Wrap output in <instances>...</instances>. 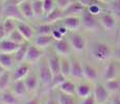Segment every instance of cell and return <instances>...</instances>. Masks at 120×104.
Returning a JSON list of instances; mask_svg holds the SVG:
<instances>
[{
  "instance_id": "83f0119b",
  "label": "cell",
  "mask_w": 120,
  "mask_h": 104,
  "mask_svg": "<svg viewBox=\"0 0 120 104\" xmlns=\"http://www.w3.org/2000/svg\"><path fill=\"white\" fill-rule=\"evenodd\" d=\"M29 44L30 42H25V43L21 44L19 46V48L17 49V51L14 53V57H15V61L17 64L19 62H23L25 61V57H26L27 51H28V47H29Z\"/></svg>"
},
{
  "instance_id": "9a60e30c",
  "label": "cell",
  "mask_w": 120,
  "mask_h": 104,
  "mask_svg": "<svg viewBox=\"0 0 120 104\" xmlns=\"http://www.w3.org/2000/svg\"><path fill=\"white\" fill-rule=\"evenodd\" d=\"M61 23L63 26H65L67 29L70 31H77L82 27V20L80 16H69V17H64L61 20Z\"/></svg>"
},
{
  "instance_id": "484cf974",
  "label": "cell",
  "mask_w": 120,
  "mask_h": 104,
  "mask_svg": "<svg viewBox=\"0 0 120 104\" xmlns=\"http://www.w3.org/2000/svg\"><path fill=\"white\" fill-rule=\"evenodd\" d=\"M19 7L25 20H30L33 18H34V11H33V4H31L30 0H25V1L21 2L19 4Z\"/></svg>"
},
{
  "instance_id": "bcb514c9",
  "label": "cell",
  "mask_w": 120,
  "mask_h": 104,
  "mask_svg": "<svg viewBox=\"0 0 120 104\" xmlns=\"http://www.w3.org/2000/svg\"><path fill=\"white\" fill-rule=\"evenodd\" d=\"M5 38H6V33H5V30H4L3 24H2V22H0V42L4 40Z\"/></svg>"
},
{
  "instance_id": "c3c4849f",
  "label": "cell",
  "mask_w": 120,
  "mask_h": 104,
  "mask_svg": "<svg viewBox=\"0 0 120 104\" xmlns=\"http://www.w3.org/2000/svg\"><path fill=\"white\" fill-rule=\"evenodd\" d=\"M3 19H4V17H3V3L0 2V22H2Z\"/></svg>"
},
{
  "instance_id": "277c9868",
  "label": "cell",
  "mask_w": 120,
  "mask_h": 104,
  "mask_svg": "<svg viewBox=\"0 0 120 104\" xmlns=\"http://www.w3.org/2000/svg\"><path fill=\"white\" fill-rule=\"evenodd\" d=\"M3 3V17L4 18H11L16 21H24L21 11H20L19 4L15 3L11 0H4Z\"/></svg>"
},
{
  "instance_id": "60d3db41",
  "label": "cell",
  "mask_w": 120,
  "mask_h": 104,
  "mask_svg": "<svg viewBox=\"0 0 120 104\" xmlns=\"http://www.w3.org/2000/svg\"><path fill=\"white\" fill-rule=\"evenodd\" d=\"M73 1L74 0H55V4H56L57 8H60L62 11H65Z\"/></svg>"
},
{
  "instance_id": "f35d334b",
  "label": "cell",
  "mask_w": 120,
  "mask_h": 104,
  "mask_svg": "<svg viewBox=\"0 0 120 104\" xmlns=\"http://www.w3.org/2000/svg\"><path fill=\"white\" fill-rule=\"evenodd\" d=\"M66 79H67V77H65L62 73H59V74H56V75H54L53 76V80H52V89L59 87Z\"/></svg>"
},
{
  "instance_id": "ffe728a7",
  "label": "cell",
  "mask_w": 120,
  "mask_h": 104,
  "mask_svg": "<svg viewBox=\"0 0 120 104\" xmlns=\"http://www.w3.org/2000/svg\"><path fill=\"white\" fill-rule=\"evenodd\" d=\"M86 6H84L79 1H73L68 7L64 11V17L69 16H82L86 11Z\"/></svg>"
},
{
  "instance_id": "4fadbf2b",
  "label": "cell",
  "mask_w": 120,
  "mask_h": 104,
  "mask_svg": "<svg viewBox=\"0 0 120 104\" xmlns=\"http://www.w3.org/2000/svg\"><path fill=\"white\" fill-rule=\"evenodd\" d=\"M99 77H100V73H99L97 67H95L92 64H84V80L89 81L91 83H96L98 81Z\"/></svg>"
},
{
  "instance_id": "52a82bcc",
  "label": "cell",
  "mask_w": 120,
  "mask_h": 104,
  "mask_svg": "<svg viewBox=\"0 0 120 104\" xmlns=\"http://www.w3.org/2000/svg\"><path fill=\"white\" fill-rule=\"evenodd\" d=\"M98 21L101 28L105 31H114L117 27V18L110 11L102 13L98 16Z\"/></svg>"
},
{
  "instance_id": "8d00e7d4",
  "label": "cell",
  "mask_w": 120,
  "mask_h": 104,
  "mask_svg": "<svg viewBox=\"0 0 120 104\" xmlns=\"http://www.w3.org/2000/svg\"><path fill=\"white\" fill-rule=\"evenodd\" d=\"M8 39H10L11 41L15 42V43H17V44H23V43H25V42H27L18 29H15L11 34H8Z\"/></svg>"
},
{
  "instance_id": "ac0fdd59",
  "label": "cell",
  "mask_w": 120,
  "mask_h": 104,
  "mask_svg": "<svg viewBox=\"0 0 120 104\" xmlns=\"http://www.w3.org/2000/svg\"><path fill=\"white\" fill-rule=\"evenodd\" d=\"M11 91L14 93L16 97L21 100V99H24L27 97L28 92H27V89L25 86V83H24V80H16V81H13L11 82Z\"/></svg>"
},
{
  "instance_id": "7a4b0ae2",
  "label": "cell",
  "mask_w": 120,
  "mask_h": 104,
  "mask_svg": "<svg viewBox=\"0 0 120 104\" xmlns=\"http://www.w3.org/2000/svg\"><path fill=\"white\" fill-rule=\"evenodd\" d=\"M37 74L39 77V81H40V86L45 90L52 89V80H53V74L51 70L49 69L46 58H42L38 62V69H37Z\"/></svg>"
},
{
  "instance_id": "6f0895ef",
  "label": "cell",
  "mask_w": 120,
  "mask_h": 104,
  "mask_svg": "<svg viewBox=\"0 0 120 104\" xmlns=\"http://www.w3.org/2000/svg\"><path fill=\"white\" fill-rule=\"evenodd\" d=\"M30 1H34V0H30Z\"/></svg>"
},
{
  "instance_id": "ee69618b",
  "label": "cell",
  "mask_w": 120,
  "mask_h": 104,
  "mask_svg": "<svg viewBox=\"0 0 120 104\" xmlns=\"http://www.w3.org/2000/svg\"><path fill=\"white\" fill-rule=\"evenodd\" d=\"M51 36L53 38L54 41H59V40H62V39H64V34L61 33V31L59 30L57 28H53V30L51 32Z\"/></svg>"
},
{
  "instance_id": "603a6c76",
  "label": "cell",
  "mask_w": 120,
  "mask_h": 104,
  "mask_svg": "<svg viewBox=\"0 0 120 104\" xmlns=\"http://www.w3.org/2000/svg\"><path fill=\"white\" fill-rule=\"evenodd\" d=\"M0 64L5 70L11 71L16 66V61L15 57L11 53H2L0 52Z\"/></svg>"
},
{
  "instance_id": "f546056e",
  "label": "cell",
  "mask_w": 120,
  "mask_h": 104,
  "mask_svg": "<svg viewBox=\"0 0 120 104\" xmlns=\"http://www.w3.org/2000/svg\"><path fill=\"white\" fill-rule=\"evenodd\" d=\"M70 70H71V59L68 56H61L60 61V71L65 77H70Z\"/></svg>"
},
{
  "instance_id": "d4e9b609",
  "label": "cell",
  "mask_w": 120,
  "mask_h": 104,
  "mask_svg": "<svg viewBox=\"0 0 120 104\" xmlns=\"http://www.w3.org/2000/svg\"><path fill=\"white\" fill-rule=\"evenodd\" d=\"M64 18V11L60 10V8L55 7L50 14L43 18L44 23H49V24H54V23L59 22Z\"/></svg>"
},
{
  "instance_id": "6da1fadb",
  "label": "cell",
  "mask_w": 120,
  "mask_h": 104,
  "mask_svg": "<svg viewBox=\"0 0 120 104\" xmlns=\"http://www.w3.org/2000/svg\"><path fill=\"white\" fill-rule=\"evenodd\" d=\"M90 56L95 61L100 64H107L112 61L115 54V50L109 42L94 41L90 44L89 47Z\"/></svg>"
},
{
  "instance_id": "836d02e7",
  "label": "cell",
  "mask_w": 120,
  "mask_h": 104,
  "mask_svg": "<svg viewBox=\"0 0 120 104\" xmlns=\"http://www.w3.org/2000/svg\"><path fill=\"white\" fill-rule=\"evenodd\" d=\"M17 23H18V21L11 19V18H4V19L2 20V24H3L4 30H5V33H6V38H8V34H11L15 29H17Z\"/></svg>"
},
{
  "instance_id": "11a10c76",
  "label": "cell",
  "mask_w": 120,
  "mask_h": 104,
  "mask_svg": "<svg viewBox=\"0 0 120 104\" xmlns=\"http://www.w3.org/2000/svg\"><path fill=\"white\" fill-rule=\"evenodd\" d=\"M118 34H119V39H120V29H119V33Z\"/></svg>"
},
{
  "instance_id": "7bdbcfd3",
  "label": "cell",
  "mask_w": 120,
  "mask_h": 104,
  "mask_svg": "<svg viewBox=\"0 0 120 104\" xmlns=\"http://www.w3.org/2000/svg\"><path fill=\"white\" fill-rule=\"evenodd\" d=\"M78 1L84 6H86V7H89V6L94 5V4H103V3H101L99 0H78Z\"/></svg>"
},
{
  "instance_id": "ab89813d",
  "label": "cell",
  "mask_w": 120,
  "mask_h": 104,
  "mask_svg": "<svg viewBox=\"0 0 120 104\" xmlns=\"http://www.w3.org/2000/svg\"><path fill=\"white\" fill-rule=\"evenodd\" d=\"M101 5H102V4H94V5H91V6H89V7H87V10L89 11L92 15L98 17L99 15H101V14L103 13Z\"/></svg>"
},
{
  "instance_id": "f907efd6",
  "label": "cell",
  "mask_w": 120,
  "mask_h": 104,
  "mask_svg": "<svg viewBox=\"0 0 120 104\" xmlns=\"http://www.w3.org/2000/svg\"><path fill=\"white\" fill-rule=\"evenodd\" d=\"M5 71H8V70H5V69H4L3 67L1 66V64H0V75H1V74H3Z\"/></svg>"
},
{
  "instance_id": "7dc6e473",
  "label": "cell",
  "mask_w": 120,
  "mask_h": 104,
  "mask_svg": "<svg viewBox=\"0 0 120 104\" xmlns=\"http://www.w3.org/2000/svg\"><path fill=\"white\" fill-rule=\"evenodd\" d=\"M110 102L111 104H120V99L118 98L117 95H113V97H111Z\"/></svg>"
},
{
  "instance_id": "3957f363",
  "label": "cell",
  "mask_w": 120,
  "mask_h": 104,
  "mask_svg": "<svg viewBox=\"0 0 120 104\" xmlns=\"http://www.w3.org/2000/svg\"><path fill=\"white\" fill-rule=\"evenodd\" d=\"M67 40L74 52L82 53L87 48V41L85 36L78 31H70L67 34Z\"/></svg>"
},
{
  "instance_id": "f1b7e54d",
  "label": "cell",
  "mask_w": 120,
  "mask_h": 104,
  "mask_svg": "<svg viewBox=\"0 0 120 104\" xmlns=\"http://www.w3.org/2000/svg\"><path fill=\"white\" fill-rule=\"evenodd\" d=\"M11 82H13V78H11V71H5L3 74H1L0 75V92L11 89Z\"/></svg>"
},
{
  "instance_id": "1f68e13d",
  "label": "cell",
  "mask_w": 120,
  "mask_h": 104,
  "mask_svg": "<svg viewBox=\"0 0 120 104\" xmlns=\"http://www.w3.org/2000/svg\"><path fill=\"white\" fill-rule=\"evenodd\" d=\"M36 34H44V36H50L52 30H53V24L49 23H41L39 25L34 26Z\"/></svg>"
},
{
  "instance_id": "5bb4252c",
  "label": "cell",
  "mask_w": 120,
  "mask_h": 104,
  "mask_svg": "<svg viewBox=\"0 0 120 104\" xmlns=\"http://www.w3.org/2000/svg\"><path fill=\"white\" fill-rule=\"evenodd\" d=\"M93 83L89 81H78L76 83V92H75V96L77 99H84L86 97L90 96L93 94Z\"/></svg>"
},
{
  "instance_id": "9c48e42d",
  "label": "cell",
  "mask_w": 120,
  "mask_h": 104,
  "mask_svg": "<svg viewBox=\"0 0 120 104\" xmlns=\"http://www.w3.org/2000/svg\"><path fill=\"white\" fill-rule=\"evenodd\" d=\"M43 57H44V50L37 47L33 42H30L28 51H27L26 57H25V61L29 65H34L38 64Z\"/></svg>"
},
{
  "instance_id": "e0dca14e",
  "label": "cell",
  "mask_w": 120,
  "mask_h": 104,
  "mask_svg": "<svg viewBox=\"0 0 120 104\" xmlns=\"http://www.w3.org/2000/svg\"><path fill=\"white\" fill-rule=\"evenodd\" d=\"M17 29L21 32V34L24 36V39L27 42H31L36 36L34 26L27 24L25 21H18L17 23Z\"/></svg>"
},
{
  "instance_id": "db71d44e",
  "label": "cell",
  "mask_w": 120,
  "mask_h": 104,
  "mask_svg": "<svg viewBox=\"0 0 120 104\" xmlns=\"http://www.w3.org/2000/svg\"><path fill=\"white\" fill-rule=\"evenodd\" d=\"M117 96H118V98H119V99H120V91H119V92H118V94H117Z\"/></svg>"
},
{
  "instance_id": "8fae6325",
  "label": "cell",
  "mask_w": 120,
  "mask_h": 104,
  "mask_svg": "<svg viewBox=\"0 0 120 104\" xmlns=\"http://www.w3.org/2000/svg\"><path fill=\"white\" fill-rule=\"evenodd\" d=\"M30 66H31V65L27 64L26 61L19 62V64L16 65L15 68L11 71L13 81L24 79V78L29 74V72H30Z\"/></svg>"
},
{
  "instance_id": "f5cc1de1",
  "label": "cell",
  "mask_w": 120,
  "mask_h": 104,
  "mask_svg": "<svg viewBox=\"0 0 120 104\" xmlns=\"http://www.w3.org/2000/svg\"><path fill=\"white\" fill-rule=\"evenodd\" d=\"M99 1H100V2H101V3L105 4V3H109V2L111 1V0H99Z\"/></svg>"
},
{
  "instance_id": "5b68a950",
  "label": "cell",
  "mask_w": 120,
  "mask_h": 104,
  "mask_svg": "<svg viewBox=\"0 0 120 104\" xmlns=\"http://www.w3.org/2000/svg\"><path fill=\"white\" fill-rule=\"evenodd\" d=\"M80 20H82V27L87 31H98L101 28L98 21V17L92 15L87 8L80 16Z\"/></svg>"
},
{
  "instance_id": "d590c367",
  "label": "cell",
  "mask_w": 120,
  "mask_h": 104,
  "mask_svg": "<svg viewBox=\"0 0 120 104\" xmlns=\"http://www.w3.org/2000/svg\"><path fill=\"white\" fill-rule=\"evenodd\" d=\"M109 11L117 19H120V0H111L109 2Z\"/></svg>"
},
{
  "instance_id": "ba28073f",
  "label": "cell",
  "mask_w": 120,
  "mask_h": 104,
  "mask_svg": "<svg viewBox=\"0 0 120 104\" xmlns=\"http://www.w3.org/2000/svg\"><path fill=\"white\" fill-rule=\"evenodd\" d=\"M119 64L114 61H110L105 64L103 70L101 71V78L103 81H108L111 79H115V78L119 77Z\"/></svg>"
},
{
  "instance_id": "816d5d0a",
  "label": "cell",
  "mask_w": 120,
  "mask_h": 104,
  "mask_svg": "<svg viewBox=\"0 0 120 104\" xmlns=\"http://www.w3.org/2000/svg\"><path fill=\"white\" fill-rule=\"evenodd\" d=\"M11 1H14L15 3H17V4H20L21 2H23V1H25V0H11Z\"/></svg>"
},
{
  "instance_id": "9f6ffc18",
  "label": "cell",
  "mask_w": 120,
  "mask_h": 104,
  "mask_svg": "<svg viewBox=\"0 0 120 104\" xmlns=\"http://www.w3.org/2000/svg\"><path fill=\"white\" fill-rule=\"evenodd\" d=\"M107 104H111V102H110V101H109V102H108V103H107Z\"/></svg>"
},
{
  "instance_id": "cb8c5ba5",
  "label": "cell",
  "mask_w": 120,
  "mask_h": 104,
  "mask_svg": "<svg viewBox=\"0 0 120 104\" xmlns=\"http://www.w3.org/2000/svg\"><path fill=\"white\" fill-rule=\"evenodd\" d=\"M0 103L1 104H19L20 99L16 97L11 89L0 92Z\"/></svg>"
},
{
  "instance_id": "e575fe53",
  "label": "cell",
  "mask_w": 120,
  "mask_h": 104,
  "mask_svg": "<svg viewBox=\"0 0 120 104\" xmlns=\"http://www.w3.org/2000/svg\"><path fill=\"white\" fill-rule=\"evenodd\" d=\"M75 96H70V95H66L62 92L59 91V93L56 95V101L59 104H76L75 101Z\"/></svg>"
},
{
  "instance_id": "30bf717a",
  "label": "cell",
  "mask_w": 120,
  "mask_h": 104,
  "mask_svg": "<svg viewBox=\"0 0 120 104\" xmlns=\"http://www.w3.org/2000/svg\"><path fill=\"white\" fill-rule=\"evenodd\" d=\"M51 48H52V50H53V52L59 54L60 56H68L69 57L71 55V52L73 51L68 40L65 38L62 39V40H59V41H54Z\"/></svg>"
},
{
  "instance_id": "b9f144b4",
  "label": "cell",
  "mask_w": 120,
  "mask_h": 104,
  "mask_svg": "<svg viewBox=\"0 0 120 104\" xmlns=\"http://www.w3.org/2000/svg\"><path fill=\"white\" fill-rule=\"evenodd\" d=\"M78 104H97V102H96V99H95V97H94V95L91 94L90 96L86 97V98L79 99Z\"/></svg>"
},
{
  "instance_id": "4316f807",
  "label": "cell",
  "mask_w": 120,
  "mask_h": 104,
  "mask_svg": "<svg viewBox=\"0 0 120 104\" xmlns=\"http://www.w3.org/2000/svg\"><path fill=\"white\" fill-rule=\"evenodd\" d=\"M59 91L62 92V93H64V94H66V95L75 96V92H76V83L73 81V80L66 79L65 81L59 86Z\"/></svg>"
},
{
  "instance_id": "74e56055",
  "label": "cell",
  "mask_w": 120,
  "mask_h": 104,
  "mask_svg": "<svg viewBox=\"0 0 120 104\" xmlns=\"http://www.w3.org/2000/svg\"><path fill=\"white\" fill-rule=\"evenodd\" d=\"M43 7H44V17H45L56 7L55 0H43Z\"/></svg>"
},
{
  "instance_id": "7c38bea8",
  "label": "cell",
  "mask_w": 120,
  "mask_h": 104,
  "mask_svg": "<svg viewBox=\"0 0 120 104\" xmlns=\"http://www.w3.org/2000/svg\"><path fill=\"white\" fill-rule=\"evenodd\" d=\"M71 59V70H70V78L75 81H80L84 79V64L76 57Z\"/></svg>"
},
{
  "instance_id": "f6af8a7d",
  "label": "cell",
  "mask_w": 120,
  "mask_h": 104,
  "mask_svg": "<svg viewBox=\"0 0 120 104\" xmlns=\"http://www.w3.org/2000/svg\"><path fill=\"white\" fill-rule=\"evenodd\" d=\"M23 104H42V100L37 97H34V98H28L24 101Z\"/></svg>"
},
{
  "instance_id": "d6986e66",
  "label": "cell",
  "mask_w": 120,
  "mask_h": 104,
  "mask_svg": "<svg viewBox=\"0 0 120 104\" xmlns=\"http://www.w3.org/2000/svg\"><path fill=\"white\" fill-rule=\"evenodd\" d=\"M37 47L41 48V49L45 50L48 47H51L52 44H53V38L50 36H44V34H36L34 38V40L31 41Z\"/></svg>"
},
{
  "instance_id": "680465c9",
  "label": "cell",
  "mask_w": 120,
  "mask_h": 104,
  "mask_svg": "<svg viewBox=\"0 0 120 104\" xmlns=\"http://www.w3.org/2000/svg\"><path fill=\"white\" fill-rule=\"evenodd\" d=\"M0 104H1V103H0Z\"/></svg>"
},
{
  "instance_id": "681fc988",
  "label": "cell",
  "mask_w": 120,
  "mask_h": 104,
  "mask_svg": "<svg viewBox=\"0 0 120 104\" xmlns=\"http://www.w3.org/2000/svg\"><path fill=\"white\" fill-rule=\"evenodd\" d=\"M45 104H59V103H57L56 99H52V98H50V99H48V100L46 101Z\"/></svg>"
},
{
  "instance_id": "2e32d148",
  "label": "cell",
  "mask_w": 120,
  "mask_h": 104,
  "mask_svg": "<svg viewBox=\"0 0 120 104\" xmlns=\"http://www.w3.org/2000/svg\"><path fill=\"white\" fill-rule=\"evenodd\" d=\"M24 83L25 86L27 89L28 94H34L39 89H40V81H39L38 74L34 72H29V74L24 78Z\"/></svg>"
},
{
  "instance_id": "44dd1931",
  "label": "cell",
  "mask_w": 120,
  "mask_h": 104,
  "mask_svg": "<svg viewBox=\"0 0 120 104\" xmlns=\"http://www.w3.org/2000/svg\"><path fill=\"white\" fill-rule=\"evenodd\" d=\"M46 61H47L48 67H49V69L51 70L53 76L61 73V71H60V61H61V56H60L59 54H56L55 52L50 53L49 55L46 56Z\"/></svg>"
},
{
  "instance_id": "4dcf8cb0",
  "label": "cell",
  "mask_w": 120,
  "mask_h": 104,
  "mask_svg": "<svg viewBox=\"0 0 120 104\" xmlns=\"http://www.w3.org/2000/svg\"><path fill=\"white\" fill-rule=\"evenodd\" d=\"M107 90L110 92L111 95H117L120 91V78H115V79H111L108 81H103Z\"/></svg>"
},
{
  "instance_id": "d6a6232c",
  "label": "cell",
  "mask_w": 120,
  "mask_h": 104,
  "mask_svg": "<svg viewBox=\"0 0 120 104\" xmlns=\"http://www.w3.org/2000/svg\"><path fill=\"white\" fill-rule=\"evenodd\" d=\"M33 4V11L34 18L37 19H43L44 18V7H43V0H34L31 1Z\"/></svg>"
},
{
  "instance_id": "8992f818",
  "label": "cell",
  "mask_w": 120,
  "mask_h": 104,
  "mask_svg": "<svg viewBox=\"0 0 120 104\" xmlns=\"http://www.w3.org/2000/svg\"><path fill=\"white\" fill-rule=\"evenodd\" d=\"M93 95L97 104H107L111 100V94L107 90L105 83L97 81L93 85Z\"/></svg>"
},
{
  "instance_id": "7402d4cb",
  "label": "cell",
  "mask_w": 120,
  "mask_h": 104,
  "mask_svg": "<svg viewBox=\"0 0 120 104\" xmlns=\"http://www.w3.org/2000/svg\"><path fill=\"white\" fill-rule=\"evenodd\" d=\"M21 44H17L15 42L11 41L10 39L5 38L4 40H2L0 42V52L2 53H11V54H14L17 49L19 48V46Z\"/></svg>"
}]
</instances>
